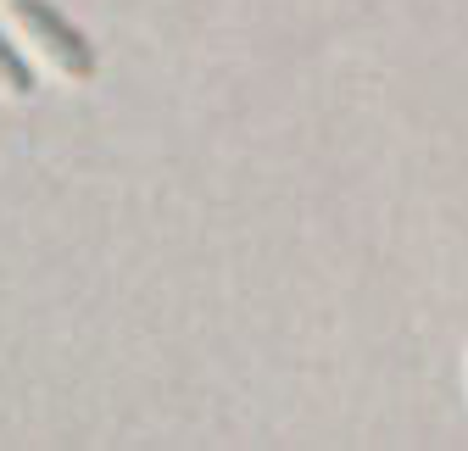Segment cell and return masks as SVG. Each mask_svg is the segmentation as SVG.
<instances>
[{
    "mask_svg": "<svg viewBox=\"0 0 468 451\" xmlns=\"http://www.w3.org/2000/svg\"><path fill=\"white\" fill-rule=\"evenodd\" d=\"M28 95H34V73H28V62L17 56V45L0 34V100L17 106V100H28Z\"/></svg>",
    "mask_w": 468,
    "mask_h": 451,
    "instance_id": "obj_2",
    "label": "cell"
},
{
    "mask_svg": "<svg viewBox=\"0 0 468 451\" xmlns=\"http://www.w3.org/2000/svg\"><path fill=\"white\" fill-rule=\"evenodd\" d=\"M6 17L17 28V39L34 50V62L50 73V79H62V84H90L95 79V50L90 39L50 6V0H6Z\"/></svg>",
    "mask_w": 468,
    "mask_h": 451,
    "instance_id": "obj_1",
    "label": "cell"
}]
</instances>
